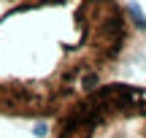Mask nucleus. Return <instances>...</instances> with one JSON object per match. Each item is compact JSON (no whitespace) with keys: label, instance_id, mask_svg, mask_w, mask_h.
I'll return each mask as SVG.
<instances>
[{"label":"nucleus","instance_id":"nucleus-1","mask_svg":"<svg viewBox=\"0 0 146 138\" xmlns=\"http://www.w3.org/2000/svg\"><path fill=\"white\" fill-rule=\"evenodd\" d=\"M122 0H0V117L54 119L135 52Z\"/></svg>","mask_w":146,"mask_h":138},{"label":"nucleus","instance_id":"nucleus-2","mask_svg":"<svg viewBox=\"0 0 146 138\" xmlns=\"http://www.w3.org/2000/svg\"><path fill=\"white\" fill-rule=\"evenodd\" d=\"M52 138H146V87H95L54 117Z\"/></svg>","mask_w":146,"mask_h":138},{"label":"nucleus","instance_id":"nucleus-3","mask_svg":"<svg viewBox=\"0 0 146 138\" xmlns=\"http://www.w3.org/2000/svg\"><path fill=\"white\" fill-rule=\"evenodd\" d=\"M33 133H35L38 138H46V133H49L46 122H43V119H35V127H33Z\"/></svg>","mask_w":146,"mask_h":138}]
</instances>
